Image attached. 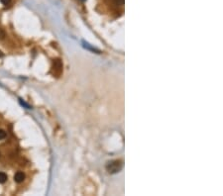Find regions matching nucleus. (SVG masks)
<instances>
[{
	"label": "nucleus",
	"instance_id": "nucleus-3",
	"mask_svg": "<svg viewBox=\"0 0 223 196\" xmlns=\"http://www.w3.org/2000/svg\"><path fill=\"white\" fill-rule=\"evenodd\" d=\"M7 180V175L4 172H0V183H4Z\"/></svg>",
	"mask_w": 223,
	"mask_h": 196
},
{
	"label": "nucleus",
	"instance_id": "nucleus-1",
	"mask_svg": "<svg viewBox=\"0 0 223 196\" xmlns=\"http://www.w3.org/2000/svg\"><path fill=\"white\" fill-rule=\"evenodd\" d=\"M122 167V163L120 160H114V162H111L107 164V170L111 173H115V172H118Z\"/></svg>",
	"mask_w": 223,
	"mask_h": 196
},
{
	"label": "nucleus",
	"instance_id": "nucleus-9",
	"mask_svg": "<svg viewBox=\"0 0 223 196\" xmlns=\"http://www.w3.org/2000/svg\"><path fill=\"white\" fill-rule=\"evenodd\" d=\"M81 1H86V0H81Z\"/></svg>",
	"mask_w": 223,
	"mask_h": 196
},
{
	"label": "nucleus",
	"instance_id": "nucleus-8",
	"mask_svg": "<svg viewBox=\"0 0 223 196\" xmlns=\"http://www.w3.org/2000/svg\"><path fill=\"white\" fill-rule=\"evenodd\" d=\"M3 57V52L0 51V57Z\"/></svg>",
	"mask_w": 223,
	"mask_h": 196
},
{
	"label": "nucleus",
	"instance_id": "nucleus-4",
	"mask_svg": "<svg viewBox=\"0 0 223 196\" xmlns=\"http://www.w3.org/2000/svg\"><path fill=\"white\" fill-rule=\"evenodd\" d=\"M5 138H6V132H5L4 130L0 129V140L5 139Z\"/></svg>",
	"mask_w": 223,
	"mask_h": 196
},
{
	"label": "nucleus",
	"instance_id": "nucleus-5",
	"mask_svg": "<svg viewBox=\"0 0 223 196\" xmlns=\"http://www.w3.org/2000/svg\"><path fill=\"white\" fill-rule=\"evenodd\" d=\"M5 37V32L2 28H0V39H4Z\"/></svg>",
	"mask_w": 223,
	"mask_h": 196
},
{
	"label": "nucleus",
	"instance_id": "nucleus-2",
	"mask_svg": "<svg viewBox=\"0 0 223 196\" xmlns=\"http://www.w3.org/2000/svg\"><path fill=\"white\" fill-rule=\"evenodd\" d=\"M25 179V174L22 172H16L15 173V175H14V180L16 182H18V183H20V182H23V180Z\"/></svg>",
	"mask_w": 223,
	"mask_h": 196
},
{
	"label": "nucleus",
	"instance_id": "nucleus-6",
	"mask_svg": "<svg viewBox=\"0 0 223 196\" xmlns=\"http://www.w3.org/2000/svg\"><path fill=\"white\" fill-rule=\"evenodd\" d=\"M0 2H1L3 5H9L10 2H11V0H0Z\"/></svg>",
	"mask_w": 223,
	"mask_h": 196
},
{
	"label": "nucleus",
	"instance_id": "nucleus-7",
	"mask_svg": "<svg viewBox=\"0 0 223 196\" xmlns=\"http://www.w3.org/2000/svg\"><path fill=\"white\" fill-rule=\"evenodd\" d=\"M115 1H116V4H118V5L124 3V0H115Z\"/></svg>",
	"mask_w": 223,
	"mask_h": 196
}]
</instances>
